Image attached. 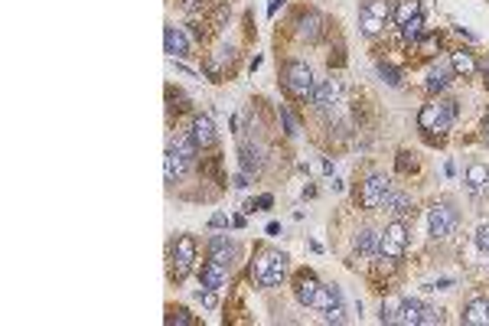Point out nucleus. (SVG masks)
I'll return each instance as SVG.
<instances>
[{"label": "nucleus", "mask_w": 489, "mask_h": 326, "mask_svg": "<svg viewBox=\"0 0 489 326\" xmlns=\"http://www.w3.org/2000/svg\"><path fill=\"white\" fill-rule=\"evenodd\" d=\"M294 297H297L304 307H313V310H333V307L342 304V293L336 284H320L313 274H300L297 281H294Z\"/></svg>", "instance_id": "nucleus-1"}, {"label": "nucleus", "mask_w": 489, "mask_h": 326, "mask_svg": "<svg viewBox=\"0 0 489 326\" xmlns=\"http://www.w3.org/2000/svg\"><path fill=\"white\" fill-rule=\"evenodd\" d=\"M284 274H288V255H284V251L265 248V251H258L255 261H251V277H255V284H261V287L281 284Z\"/></svg>", "instance_id": "nucleus-2"}, {"label": "nucleus", "mask_w": 489, "mask_h": 326, "mask_svg": "<svg viewBox=\"0 0 489 326\" xmlns=\"http://www.w3.org/2000/svg\"><path fill=\"white\" fill-rule=\"evenodd\" d=\"M454 121H457V101H444V98H437V101L424 105L421 114H417L421 130H437V134L450 130L454 128Z\"/></svg>", "instance_id": "nucleus-3"}, {"label": "nucleus", "mask_w": 489, "mask_h": 326, "mask_svg": "<svg viewBox=\"0 0 489 326\" xmlns=\"http://www.w3.org/2000/svg\"><path fill=\"white\" fill-rule=\"evenodd\" d=\"M313 85L317 78L310 72L307 62H288L284 65V88H288L294 98H310L313 95Z\"/></svg>", "instance_id": "nucleus-4"}, {"label": "nucleus", "mask_w": 489, "mask_h": 326, "mask_svg": "<svg viewBox=\"0 0 489 326\" xmlns=\"http://www.w3.org/2000/svg\"><path fill=\"white\" fill-rule=\"evenodd\" d=\"M388 20H392V0H365L362 3V33L365 36H379Z\"/></svg>", "instance_id": "nucleus-5"}, {"label": "nucleus", "mask_w": 489, "mask_h": 326, "mask_svg": "<svg viewBox=\"0 0 489 326\" xmlns=\"http://www.w3.org/2000/svg\"><path fill=\"white\" fill-rule=\"evenodd\" d=\"M388 193H392V180L385 173H369L365 176V183H362V206L365 209H379L385 206V199H388Z\"/></svg>", "instance_id": "nucleus-6"}, {"label": "nucleus", "mask_w": 489, "mask_h": 326, "mask_svg": "<svg viewBox=\"0 0 489 326\" xmlns=\"http://www.w3.org/2000/svg\"><path fill=\"white\" fill-rule=\"evenodd\" d=\"M170 258H173V277L183 281V277L192 271V264H196V241H192L190 235H180V239L173 241Z\"/></svg>", "instance_id": "nucleus-7"}, {"label": "nucleus", "mask_w": 489, "mask_h": 326, "mask_svg": "<svg viewBox=\"0 0 489 326\" xmlns=\"http://www.w3.org/2000/svg\"><path fill=\"white\" fill-rule=\"evenodd\" d=\"M404 248H408V228H404V222H392V225L382 232V241H379V255H382V258L398 261V258L404 255Z\"/></svg>", "instance_id": "nucleus-8"}, {"label": "nucleus", "mask_w": 489, "mask_h": 326, "mask_svg": "<svg viewBox=\"0 0 489 326\" xmlns=\"http://www.w3.org/2000/svg\"><path fill=\"white\" fill-rule=\"evenodd\" d=\"M454 225H457V209H454V206L440 203V206L431 209V216H427V228H431V235H434V239H444V235H450V232H454Z\"/></svg>", "instance_id": "nucleus-9"}, {"label": "nucleus", "mask_w": 489, "mask_h": 326, "mask_svg": "<svg viewBox=\"0 0 489 326\" xmlns=\"http://www.w3.org/2000/svg\"><path fill=\"white\" fill-rule=\"evenodd\" d=\"M209 258L222 261L225 268H232L235 261H238V245H235L229 235H213V239H209Z\"/></svg>", "instance_id": "nucleus-10"}, {"label": "nucleus", "mask_w": 489, "mask_h": 326, "mask_svg": "<svg viewBox=\"0 0 489 326\" xmlns=\"http://www.w3.org/2000/svg\"><path fill=\"white\" fill-rule=\"evenodd\" d=\"M229 271L232 268H225L222 261H215V258H209V261H202V268H199V284L202 287H222L225 281H229Z\"/></svg>", "instance_id": "nucleus-11"}, {"label": "nucleus", "mask_w": 489, "mask_h": 326, "mask_svg": "<svg viewBox=\"0 0 489 326\" xmlns=\"http://www.w3.org/2000/svg\"><path fill=\"white\" fill-rule=\"evenodd\" d=\"M192 141L199 144L202 151L215 144V124L209 114H196V118H192Z\"/></svg>", "instance_id": "nucleus-12"}, {"label": "nucleus", "mask_w": 489, "mask_h": 326, "mask_svg": "<svg viewBox=\"0 0 489 326\" xmlns=\"http://www.w3.org/2000/svg\"><path fill=\"white\" fill-rule=\"evenodd\" d=\"M163 46H167V55H176V59H183V55L190 53V40H186V33H183L180 26H167Z\"/></svg>", "instance_id": "nucleus-13"}, {"label": "nucleus", "mask_w": 489, "mask_h": 326, "mask_svg": "<svg viewBox=\"0 0 489 326\" xmlns=\"http://www.w3.org/2000/svg\"><path fill=\"white\" fill-rule=\"evenodd\" d=\"M336 98H340V85H336L333 78H326V82H317V85H313L310 101H313L317 108H330V105H336Z\"/></svg>", "instance_id": "nucleus-14"}, {"label": "nucleus", "mask_w": 489, "mask_h": 326, "mask_svg": "<svg viewBox=\"0 0 489 326\" xmlns=\"http://www.w3.org/2000/svg\"><path fill=\"white\" fill-rule=\"evenodd\" d=\"M463 323L470 326H489V300L486 297H473L463 310Z\"/></svg>", "instance_id": "nucleus-15"}, {"label": "nucleus", "mask_w": 489, "mask_h": 326, "mask_svg": "<svg viewBox=\"0 0 489 326\" xmlns=\"http://www.w3.org/2000/svg\"><path fill=\"white\" fill-rule=\"evenodd\" d=\"M489 186V166L483 163H470L467 166V189L470 193H483Z\"/></svg>", "instance_id": "nucleus-16"}, {"label": "nucleus", "mask_w": 489, "mask_h": 326, "mask_svg": "<svg viewBox=\"0 0 489 326\" xmlns=\"http://www.w3.org/2000/svg\"><path fill=\"white\" fill-rule=\"evenodd\" d=\"M385 209L392 212L395 218H401V216H411V209H415V203H411V196L408 193H388V199H385Z\"/></svg>", "instance_id": "nucleus-17"}, {"label": "nucleus", "mask_w": 489, "mask_h": 326, "mask_svg": "<svg viewBox=\"0 0 489 326\" xmlns=\"http://www.w3.org/2000/svg\"><path fill=\"white\" fill-rule=\"evenodd\" d=\"M415 17H421V0H398L392 10V20L398 23V26H404L408 20H415Z\"/></svg>", "instance_id": "nucleus-18"}, {"label": "nucleus", "mask_w": 489, "mask_h": 326, "mask_svg": "<svg viewBox=\"0 0 489 326\" xmlns=\"http://www.w3.org/2000/svg\"><path fill=\"white\" fill-rule=\"evenodd\" d=\"M320 13H304L297 20V33L300 40H307V43H313V40H320Z\"/></svg>", "instance_id": "nucleus-19"}, {"label": "nucleus", "mask_w": 489, "mask_h": 326, "mask_svg": "<svg viewBox=\"0 0 489 326\" xmlns=\"http://www.w3.org/2000/svg\"><path fill=\"white\" fill-rule=\"evenodd\" d=\"M450 72H454V69H447V65H434V69L427 72V92H431V95L444 92V88L450 85Z\"/></svg>", "instance_id": "nucleus-20"}, {"label": "nucleus", "mask_w": 489, "mask_h": 326, "mask_svg": "<svg viewBox=\"0 0 489 326\" xmlns=\"http://www.w3.org/2000/svg\"><path fill=\"white\" fill-rule=\"evenodd\" d=\"M450 69H454L457 76H473V72H476V59H473V53L460 49V53L450 55Z\"/></svg>", "instance_id": "nucleus-21"}, {"label": "nucleus", "mask_w": 489, "mask_h": 326, "mask_svg": "<svg viewBox=\"0 0 489 326\" xmlns=\"http://www.w3.org/2000/svg\"><path fill=\"white\" fill-rule=\"evenodd\" d=\"M379 241H382V235H379V232H372V228H362L359 235H356V248H359L362 255H379Z\"/></svg>", "instance_id": "nucleus-22"}, {"label": "nucleus", "mask_w": 489, "mask_h": 326, "mask_svg": "<svg viewBox=\"0 0 489 326\" xmlns=\"http://www.w3.org/2000/svg\"><path fill=\"white\" fill-rule=\"evenodd\" d=\"M186 170H190V163L183 160L176 151H167V183H176Z\"/></svg>", "instance_id": "nucleus-23"}, {"label": "nucleus", "mask_w": 489, "mask_h": 326, "mask_svg": "<svg viewBox=\"0 0 489 326\" xmlns=\"http://www.w3.org/2000/svg\"><path fill=\"white\" fill-rule=\"evenodd\" d=\"M170 151H176V153H180V157H183V160H186V163H190V166H192V160H196V153H199V144L192 141V134H190V137H176V141L170 144Z\"/></svg>", "instance_id": "nucleus-24"}, {"label": "nucleus", "mask_w": 489, "mask_h": 326, "mask_svg": "<svg viewBox=\"0 0 489 326\" xmlns=\"http://www.w3.org/2000/svg\"><path fill=\"white\" fill-rule=\"evenodd\" d=\"M401 300H404V297H388V300L382 304V314H379V320H382V323H395V326H398V316H401Z\"/></svg>", "instance_id": "nucleus-25"}, {"label": "nucleus", "mask_w": 489, "mask_h": 326, "mask_svg": "<svg viewBox=\"0 0 489 326\" xmlns=\"http://www.w3.org/2000/svg\"><path fill=\"white\" fill-rule=\"evenodd\" d=\"M401 36H404V43H421V36H424V17H415V20L404 23Z\"/></svg>", "instance_id": "nucleus-26"}, {"label": "nucleus", "mask_w": 489, "mask_h": 326, "mask_svg": "<svg viewBox=\"0 0 489 326\" xmlns=\"http://www.w3.org/2000/svg\"><path fill=\"white\" fill-rule=\"evenodd\" d=\"M242 170L244 173H251V170H261V151L258 147H242Z\"/></svg>", "instance_id": "nucleus-27"}, {"label": "nucleus", "mask_w": 489, "mask_h": 326, "mask_svg": "<svg viewBox=\"0 0 489 326\" xmlns=\"http://www.w3.org/2000/svg\"><path fill=\"white\" fill-rule=\"evenodd\" d=\"M379 76H382L385 78V82H388V85H395V88H398V85H401V76H398V69H392V65H379Z\"/></svg>", "instance_id": "nucleus-28"}, {"label": "nucleus", "mask_w": 489, "mask_h": 326, "mask_svg": "<svg viewBox=\"0 0 489 326\" xmlns=\"http://www.w3.org/2000/svg\"><path fill=\"white\" fill-rule=\"evenodd\" d=\"M196 297H199V300L209 307V310H215V307H219V293H215V287H202Z\"/></svg>", "instance_id": "nucleus-29"}, {"label": "nucleus", "mask_w": 489, "mask_h": 326, "mask_svg": "<svg viewBox=\"0 0 489 326\" xmlns=\"http://www.w3.org/2000/svg\"><path fill=\"white\" fill-rule=\"evenodd\" d=\"M167 323H180V326H192L196 323V316H190L186 310H173L170 316H167Z\"/></svg>", "instance_id": "nucleus-30"}, {"label": "nucleus", "mask_w": 489, "mask_h": 326, "mask_svg": "<svg viewBox=\"0 0 489 326\" xmlns=\"http://www.w3.org/2000/svg\"><path fill=\"white\" fill-rule=\"evenodd\" d=\"M417 46H421V53L424 55H434L437 49H440V40H434V36H421V43Z\"/></svg>", "instance_id": "nucleus-31"}, {"label": "nucleus", "mask_w": 489, "mask_h": 326, "mask_svg": "<svg viewBox=\"0 0 489 326\" xmlns=\"http://www.w3.org/2000/svg\"><path fill=\"white\" fill-rule=\"evenodd\" d=\"M476 245L483 251H489V225H479L476 228Z\"/></svg>", "instance_id": "nucleus-32"}, {"label": "nucleus", "mask_w": 489, "mask_h": 326, "mask_svg": "<svg viewBox=\"0 0 489 326\" xmlns=\"http://www.w3.org/2000/svg\"><path fill=\"white\" fill-rule=\"evenodd\" d=\"M281 118H284V128H288V134L294 137V134H297V124H294V118H290V111L281 108Z\"/></svg>", "instance_id": "nucleus-33"}, {"label": "nucleus", "mask_w": 489, "mask_h": 326, "mask_svg": "<svg viewBox=\"0 0 489 326\" xmlns=\"http://www.w3.org/2000/svg\"><path fill=\"white\" fill-rule=\"evenodd\" d=\"M222 225H229V218H225L222 212H219V216H213V218H209V228H222Z\"/></svg>", "instance_id": "nucleus-34"}, {"label": "nucleus", "mask_w": 489, "mask_h": 326, "mask_svg": "<svg viewBox=\"0 0 489 326\" xmlns=\"http://www.w3.org/2000/svg\"><path fill=\"white\" fill-rule=\"evenodd\" d=\"M232 186H235V189H244V186H248V173L242 170V173H238V176L232 180Z\"/></svg>", "instance_id": "nucleus-35"}, {"label": "nucleus", "mask_w": 489, "mask_h": 326, "mask_svg": "<svg viewBox=\"0 0 489 326\" xmlns=\"http://www.w3.org/2000/svg\"><path fill=\"white\" fill-rule=\"evenodd\" d=\"M271 203H274V199H271V196H258V209H271Z\"/></svg>", "instance_id": "nucleus-36"}, {"label": "nucleus", "mask_w": 489, "mask_h": 326, "mask_svg": "<svg viewBox=\"0 0 489 326\" xmlns=\"http://www.w3.org/2000/svg\"><path fill=\"white\" fill-rule=\"evenodd\" d=\"M281 7H284V0H271V7H267V13H271V17H274V13L281 10Z\"/></svg>", "instance_id": "nucleus-37"}, {"label": "nucleus", "mask_w": 489, "mask_h": 326, "mask_svg": "<svg viewBox=\"0 0 489 326\" xmlns=\"http://www.w3.org/2000/svg\"><path fill=\"white\" fill-rule=\"evenodd\" d=\"M183 7H186V10H196V7H199V0H183Z\"/></svg>", "instance_id": "nucleus-38"}, {"label": "nucleus", "mask_w": 489, "mask_h": 326, "mask_svg": "<svg viewBox=\"0 0 489 326\" xmlns=\"http://www.w3.org/2000/svg\"><path fill=\"white\" fill-rule=\"evenodd\" d=\"M483 76H486V82H489V59L483 62Z\"/></svg>", "instance_id": "nucleus-39"}, {"label": "nucleus", "mask_w": 489, "mask_h": 326, "mask_svg": "<svg viewBox=\"0 0 489 326\" xmlns=\"http://www.w3.org/2000/svg\"><path fill=\"white\" fill-rule=\"evenodd\" d=\"M483 134H486V141H489V118H486V124H483Z\"/></svg>", "instance_id": "nucleus-40"}]
</instances>
